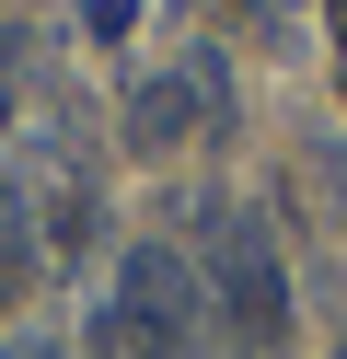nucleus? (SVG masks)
Listing matches in <instances>:
<instances>
[{
  "label": "nucleus",
  "mask_w": 347,
  "mask_h": 359,
  "mask_svg": "<svg viewBox=\"0 0 347 359\" xmlns=\"http://www.w3.org/2000/svg\"><path fill=\"white\" fill-rule=\"evenodd\" d=\"M208 116H220V58L185 47L174 70H151V81L128 93V151H185Z\"/></svg>",
  "instance_id": "nucleus-2"
},
{
  "label": "nucleus",
  "mask_w": 347,
  "mask_h": 359,
  "mask_svg": "<svg viewBox=\"0 0 347 359\" xmlns=\"http://www.w3.org/2000/svg\"><path fill=\"white\" fill-rule=\"evenodd\" d=\"M128 12H139V0H81V24H93V47H116V35H128Z\"/></svg>",
  "instance_id": "nucleus-4"
},
{
  "label": "nucleus",
  "mask_w": 347,
  "mask_h": 359,
  "mask_svg": "<svg viewBox=\"0 0 347 359\" xmlns=\"http://www.w3.org/2000/svg\"><path fill=\"white\" fill-rule=\"evenodd\" d=\"M0 359H69V348H58V336H12Z\"/></svg>",
  "instance_id": "nucleus-5"
},
{
  "label": "nucleus",
  "mask_w": 347,
  "mask_h": 359,
  "mask_svg": "<svg viewBox=\"0 0 347 359\" xmlns=\"http://www.w3.org/2000/svg\"><path fill=\"white\" fill-rule=\"evenodd\" d=\"M23 290H35V209L0 186V302H23Z\"/></svg>",
  "instance_id": "nucleus-3"
},
{
  "label": "nucleus",
  "mask_w": 347,
  "mask_h": 359,
  "mask_svg": "<svg viewBox=\"0 0 347 359\" xmlns=\"http://www.w3.org/2000/svg\"><path fill=\"white\" fill-rule=\"evenodd\" d=\"M208 290H220V325H231V348L278 359V336H290V278H278V243L254 232V220H231V232L208 243Z\"/></svg>",
  "instance_id": "nucleus-1"
}]
</instances>
